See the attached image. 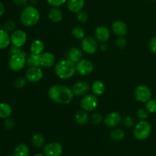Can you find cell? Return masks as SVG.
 Instances as JSON below:
<instances>
[{"instance_id": "cell-1", "label": "cell", "mask_w": 156, "mask_h": 156, "mask_svg": "<svg viewBox=\"0 0 156 156\" xmlns=\"http://www.w3.org/2000/svg\"><path fill=\"white\" fill-rule=\"evenodd\" d=\"M49 98L52 101L58 105H69L73 101L74 94L72 88L59 84L51 85L47 91Z\"/></svg>"}, {"instance_id": "cell-2", "label": "cell", "mask_w": 156, "mask_h": 156, "mask_svg": "<svg viewBox=\"0 0 156 156\" xmlns=\"http://www.w3.org/2000/svg\"><path fill=\"white\" fill-rule=\"evenodd\" d=\"M54 73L59 79L62 80H68L76 74V64L66 59H62L55 64Z\"/></svg>"}, {"instance_id": "cell-3", "label": "cell", "mask_w": 156, "mask_h": 156, "mask_svg": "<svg viewBox=\"0 0 156 156\" xmlns=\"http://www.w3.org/2000/svg\"><path fill=\"white\" fill-rule=\"evenodd\" d=\"M41 14L34 5H26L23 8L20 15V21L24 27H30L36 25L40 21Z\"/></svg>"}, {"instance_id": "cell-4", "label": "cell", "mask_w": 156, "mask_h": 156, "mask_svg": "<svg viewBox=\"0 0 156 156\" xmlns=\"http://www.w3.org/2000/svg\"><path fill=\"white\" fill-rule=\"evenodd\" d=\"M152 133L151 124L146 120H140L135 124L133 129V136L137 140L143 141L149 138Z\"/></svg>"}, {"instance_id": "cell-5", "label": "cell", "mask_w": 156, "mask_h": 156, "mask_svg": "<svg viewBox=\"0 0 156 156\" xmlns=\"http://www.w3.org/2000/svg\"><path fill=\"white\" fill-rule=\"evenodd\" d=\"M27 53L25 51L19 54L10 56L9 59V67L12 71L18 72L22 70L26 66V58Z\"/></svg>"}, {"instance_id": "cell-6", "label": "cell", "mask_w": 156, "mask_h": 156, "mask_svg": "<svg viewBox=\"0 0 156 156\" xmlns=\"http://www.w3.org/2000/svg\"><path fill=\"white\" fill-rule=\"evenodd\" d=\"M98 98L94 94H87L82 96L80 101L81 108L87 112L93 111L98 107Z\"/></svg>"}, {"instance_id": "cell-7", "label": "cell", "mask_w": 156, "mask_h": 156, "mask_svg": "<svg viewBox=\"0 0 156 156\" xmlns=\"http://www.w3.org/2000/svg\"><path fill=\"white\" fill-rule=\"evenodd\" d=\"M134 97L137 101L140 103H146L152 97L150 88L144 84H140L134 90Z\"/></svg>"}, {"instance_id": "cell-8", "label": "cell", "mask_w": 156, "mask_h": 156, "mask_svg": "<svg viewBox=\"0 0 156 156\" xmlns=\"http://www.w3.org/2000/svg\"><path fill=\"white\" fill-rule=\"evenodd\" d=\"M81 46H82V51L88 55L94 54L99 48L98 42L97 40L94 38V37H93L91 36H85L82 40Z\"/></svg>"}, {"instance_id": "cell-9", "label": "cell", "mask_w": 156, "mask_h": 156, "mask_svg": "<svg viewBox=\"0 0 156 156\" xmlns=\"http://www.w3.org/2000/svg\"><path fill=\"white\" fill-rule=\"evenodd\" d=\"M76 73L82 76H89L94 71V64L91 60L82 59L76 64Z\"/></svg>"}, {"instance_id": "cell-10", "label": "cell", "mask_w": 156, "mask_h": 156, "mask_svg": "<svg viewBox=\"0 0 156 156\" xmlns=\"http://www.w3.org/2000/svg\"><path fill=\"white\" fill-rule=\"evenodd\" d=\"M11 44L13 46L22 47L27 41V35L24 30L16 29L11 34Z\"/></svg>"}, {"instance_id": "cell-11", "label": "cell", "mask_w": 156, "mask_h": 156, "mask_svg": "<svg viewBox=\"0 0 156 156\" xmlns=\"http://www.w3.org/2000/svg\"><path fill=\"white\" fill-rule=\"evenodd\" d=\"M63 147L57 142H53L46 145L43 149V154L45 156H61Z\"/></svg>"}, {"instance_id": "cell-12", "label": "cell", "mask_w": 156, "mask_h": 156, "mask_svg": "<svg viewBox=\"0 0 156 156\" xmlns=\"http://www.w3.org/2000/svg\"><path fill=\"white\" fill-rule=\"evenodd\" d=\"M44 77V72L41 67H29L25 73V78L27 82L36 83L42 80Z\"/></svg>"}, {"instance_id": "cell-13", "label": "cell", "mask_w": 156, "mask_h": 156, "mask_svg": "<svg viewBox=\"0 0 156 156\" xmlns=\"http://www.w3.org/2000/svg\"><path fill=\"white\" fill-rule=\"evenodd\" d=\"M122 120L123 119L120 113L117 111H113L107 114L106 117L104 118L103 122L107 127L113 129V128L117 127L122 123Z\"/></svg>"}, {"instance_id": "cell-14", "label": "cell", "mask_w": 156, "mask_h": 156, "mask_svg": "<svg viewBox=\"0 0 156 156\" xmlns=\"http://www.w3.org/2000/svg\"><path fill=\"white\" fill-rule=\"evenodd\" d=\"M71 88L73 90L74 95L84 96L88 94L90 88H91V86H90L89 83L86 81L79 80L75 82Z\"/></svg>"}, {"instance_id": "cell-15", "label": "cell", "mask_w": 156, "mask_h": 156, "mask_svg": "<svg viewBox=\"0 0 156 156\" xmlns=\"http://www.w3.org/2000/svg\"><path fill=\"white\" fill-rule=\"evenodd\" d=\"M94 37L101 44L107 43L111 37V31L106 26H99L94 30Z\"/></svg>"}, {"instance_id": "cell-16", "label": "cell", "mask_w": 156, "mask_h": 156, "mask_svg": "<svg viewBox=\"0 0 156 156\" xmlns=\"http://www.w3.org/2000/svg\"><path fill=\"white\" fill-rule=\"evenodd\" d=\"M40 62L41 68H51L55 66L56 57L51 52H44L40 55Z\"/></svg>"}, {"instance_id": "cell-17", "label": "cell", "mask_w": 156, "mask_h": 156, "mask_svg": "<svg viewBox=\"0 0 156 156\" xmlns=\"http://www.w3.org/2000/svg\"><path fill=\"white\" fill-rule=\"evenodd\" d=\"M112 32L117 37H124L128 31L127 24L121 20L114 21L111 25Z\"/></svg>"}, {"instance_id": "cell-18", "label": "cell", "mask_w": 156, "mask_h": 156, "mask_svg": "<svg viewBox=\"0 0 156 156\" xmlns=\"http://www.w3.org/2000/svg\"><path fill=\"white\" fill-rule=\"evenodd\" d=\"M83 51L79 47H72L67 51L66 54V58L68 60L71 61L73 63L76 64L82 59H83Z\"/></svg>"}, {"instance_id": "cell-19", "label": "cell", "mask_w": 156, "mask_h": 156, "mask_svg": "<svg viewBox=\"0 0 156 156\" xmlns=\"http://www.w3.org/2000/svg\"><path fill=\"white\" fill-rule=\"evenodd\" d=\"M67 8L69 12L77 14L82 10L85 6V0H67Z\"/></svg>"}, {"instance_id": "cell-20", "label": "cell", "mask_w": 156, "mask_h": 156, "mask_svg": "<svg viewBox=\"0 0 156 156\" xmlns=\"http://www.w3.org/2000/svg\"><path fill=\"white\" fill-rule=\"evenodd\" d=\"M48 18L53 23H59L63 18V14L59 7H52L48 12Z\"/></svg>"}, {"instance_id": "cell-21", "label": "cell", "mask_w": 156, "mask_h": 156, "mask_svg": "<svg viewBox=\"0 0 156 156\" xmlns=\"http://www.w3.org/2000/svg\"><path fill=\"white\" fill-rule=\"evenodd\" d=\"M89 120L90 116L88 113L82 109L78 111L75 114V120H76V123L80 126H84V125L87 124Z\"/></svg>"}, {"instance_id": "cell-22", "label": "cell", "mask_w": 156, "mask_h": 156, "mask_svg": "<svg viewBox=\"0 0 156 156\" xmlns=\"http://www.w3.org/2000/svg\"><path fill=\"white\" fill-rule=\"evenodd\" d=\"M44 42L39 39L34 40L30 45V53H34L37 55H41L44 52Z\"/></svg>"}, {"instance_id": "cell-23", "label": "cell", "mask_w": 156, "mask_h": 156, "mask_svg": "<svg viewBox=\"0 0 156 156\" xmlns=\"http://www.w3.org/2000/svg\"><path fill=\"white\" fill-rule=\"evenodd\" d=\"M11 44V35L4 29H0V50H5Z\"/></svg>"}, {"instance_id": "cell-24", "label": "cell", "mask_w": 156, "mask_h": 156, "mask_svg": "<svg viewBox=\"0 0 156 156\" xmlns=\"http://www.w3.org/2000/svg\"><path fill=\"white\" fill-rule=\"evenodd\" d=\"M91 90L93 94L99 96L105 93V90H106V86H105V84L102 81L96 80L91 84Z\"/></svg>"}, {"instance_id": "cell-25", "label": "cell", "mask_w": 156, "mask_h": 156, "mask_svg": "<svg viewBox=\"0 0 156 156\" xmlns=\"http://www.w3.org/2000/svg\"><path fill=\"white\" fill-rule=\"evenodd\" d=\"M12 114V108L9 104L6 102H0V119L9 118Z\"/></svg>"}, {"instance_id": "cell-26", "label": "cell", "mask_w": 156, "mask_h": 156, "mask_svg": "<svg viewBox=\"0 0 156 156\" xmlns=\"http://www.w3.org/2000/svg\"><path fill=\"white\" fill-rule=\"evenodd\" d=\"M30 149L25 143L18 144L13 151V156H29Z\"/></svg>"}, {"instance_id": "cell-27", "label": "cell", "mask_w": 156, "mask_h": 156, "mask_svg": "<svg viewBox=\"0 0 156 156\" xmlns=\"http://www.w3.org/2000/svg\"><path fill=\"white\" fill-rule=\"evenodd\" d=\"M26 65L28 67H41L40 55L34 53H29L26 58Z\"/></svg>"}, {"instance_id": "cell-28", "label": "cell", "mask_w": 156, "mask_h": 156, "mask_svg": "<svg viewBox=\"0 0 156 156\" xmlns=\"http://www.w3.org/2000/svg\"><path fill=\"white\" fill-rule=\"evenodd\" d=\"M110 136L114 141L120 142L124 140L126 136V133L121 128H113L112 130L110 133Z\"/></svg>"}, {"instance_id": "cell-29", "label": "cell", "mask_w": 156, "mask_h": 156, "mask_svg": "<svg viewBox=\"0 0 156 156\" xmlns=\"http://www.w3.org/2000/svg\"><path fill=\"white\" fill-rule=\"evenodd\" d=\"M31 142L34 146L38 148V149H41L44 146L45 138H44V136L43 134L37 133L34 134L31 138Z\"/></svg>"}, {"instance_id": "cell-30", "label": "cell", "mask_w": 156, "mask_h": 156, "mask_svg": "<svg viewBox=\"0 0 156 156\" xmlns=\"http://www.w3.org/2000/svg\"><path fill=\"white\" fill-rule=\"evenodd\" d=\"M71 34L73 37L77 40H82L85 37V30L81 26H76V27H73Z\"/></svg>"}, {"instance_id": "cell-31", "label": "cell", "mask_w": 156, "mask_h": 156, "mask_svg": "<svg viewBox=\"0 0 156 156\" xmlns=\"http://www.w3.org/2000/svg\"><path fill=\"white\" fill-rule=\"evenodd\" d=\"M27 80L25 77H18L14 80L13 84L14 86L16 88H18V89H21V88H23L24 87L26 86L27 85Z\"/></svg>"}, {"instance_id": "cell-32", "label": "cell", "mask_w": 156, "mask_h": 156, "mask_svg": "<svg viewBox=\"0 0 156 156\" xmlns=\"http://www.w3.org/2000/svg\"><path fill=\"white\" fill-rule=\"evenodd\" d=\"M146 109L151 114L156 113V99H149L147 102H146Z\"/></svg>"}, {"instance_id": "cell-33", "label": "cell", "mask_w": 156, "mask_h": 156, "mask_svg": "<svg viewBox=\"0 0 156 156\" xmlns=\"http://www.w3.org/2000/svg\"><path fill=\"white\" fill-rule=\"evenodd\" d=\"M16 22L13 20H9L4 24V28L3 29L5 30L7 32H9V33H12L14 30H16Z\"/></svg>"}, {"instance_id": "cell-34", "label": "cell", "mask_w": 156, "mask_h": 156, "mask_svg": "<svg viewBox=\"0 0 156 156\" xmlns=\"http://www.w3.org/2000/svg\"><path fill=\"white\" fill-rule=\"evenodd\" d=\"M76 20H77L79 23L85 24V23H86L88 20V14L85 11L82 10L81 12H79V13L76 14Z\"/></svg>"}, {"instance_id": "cell-35", "label": "cell", "mask_w": 156, "mask_h": 156, "mask_svg": "<svg viewBox=\"0 0 156 156\" xmlns=\"http://www.w3.org/2000/svg\"><path fill=\"white\" fill-rule=\"evenodd\" d=\"M136 116L140 120H146L149 117V111L146 109V108H141L137 111Z\"/></svg>"}, {"instance_id": "cell-36", "label": "cell", "mask_w": 156, "mask_h": 156, "mask_svg": "<svg viewBox=\"0 0 156 156\" xmlns=\"http://www.w3.org/2000/svg\"><path fill=\"white\" fill-rule=\"evenodd\" d=\"M104 120L103 116L100 113H94L91 117V122L94 125L100 124Z\"/></svg>"}, {"instance_id": "cell-37", "label": "cell", "mask_w": 156, "mask_h": 156, "mask_svg": "<svg viewBox=\"0 0 156 156\" xmlns=\"http://www.w3.org/2000/svg\"><path fill=\"white\" fill-rule=\"evenodd\" d=\"M122 123L126 128L133 127L135 126V120L132 117H126L122 120Z\"/></svg>"}, {"instance_id": "cell-38", "label": "cell", "mask_w": 156, "mask_h": 156, "mask_svg": "<svg viewBox=\"0 0 156 156\" xmlns=\"http://www.w3.org/2000/svg\"><path fill=\"white\" fill-rule=\"evenodd\" d=\"M116 45L119 49H124L127 45V41L124 37H118L116 41Z\"/></svg>"}, {"instance_id": "cell-39", "label": "cell", "mask_w": 156, "mask_h": 156, "mask_svg": "<svg viewBox=\"0 0 156 156\" xmlns=\"http://www.w3.org/2000/svg\"><path fill=\"white\" fill-rule=\"evenodd\" d=\"M46 1L52 7H60L66 2L67 0H46Z\"/></svg>"}, {"instance_id": "cell-40", "label": "cell", "mask_w": 156, "mask_h": 156, "mask_svg": "<svg viewBox=\"0 0 156 156\" xmlns=\"http://www.w3.org/2000/svg\"><path fill=\"white\" fill-rule=\"evenodd\" d=\"M149 51L153 54H156V37H153L149 42Z\"/></svg>"}, {"instance_id": "cell-41", "label": "cell", "mask_w": 156, "mask_h": 156, "mask_svg": "<svg viewBox=\"0 0 156 156\" xmlns=\"http://www.w3.org/2000/svg\"><path fill=\"white\" fill-rule=\"evenodd\" d=\"M15 126V123L14 122V120L12 119H11L10 117L9 118H7L5 120L4 122V126L5 129H12Z\"/></svg>"}, {"instance_id": "cell-42", "label": "cell", "mask_w": 156, "mask_h": 156, "mask_svg": "<svg viewBox=\"0 0 156 156\" xmlns=\"http://www.w3.org/2000/svg\"><path fill=\"white\" fill-rule=\"evenodd\" d=\"M22 52H23V50H21V47H16V46L12 45V47L9 48V55H10V56H12V55L19 54V53H22Z\"/></svg>"}, {"instance_id": "cell-43", "label": "cell", "mask_w": 156, "mask_h": 156, "mask_svg": "<svg viewBox=\"0 0 156 156\" xmlns=\"http://www.w3.org/2000/svg\"><path fill=\"white\" fill-rule=\"evenodd\" d=\"M12 1L15 5L19 6V7H24L27 5L28 2V0H12Z\"/></svg>"}, {"instance_id": "cell-44", "label": "cell", "mask_w": 156, "mask_h": 156, "mask_svg": "<svg viewBox=\"0 0 156 156\" xmlns=\"http://www.w3.org/2000/svg\"><path fill=\"white\" fill-rule=\"evenodd\" d=\"M5 12V8L4 4L0 2V17H2L4 15Z\"/></svg>"}, {"instance_id": "cell-45", "label": "cell", "mask_w": 156, "mask_h": 156, "mask_svg": "<svg viewBox=\"0 0 156 156\" xmlns=\"http://www.w3.org/2000/svg\"><path fill=\"white\" fill-rule=\"evenodd\" d=\"M99 48H100V50H101V51L105 52L106 51V50H108V45L106 44V43H103V44H101Z\"/></svg>"}, {"instance_id": "cell-46", "label": "cell", "mask_w": 156, "mask_h": 156, "mask_svg": "<svg viewBox=\"0 0 156 156\" xmlns=\"http://www.w3.org/2000/svg\"><path fill=\"white\" fill-rule=\"evenodd\" d=\"M38 1H39V0H28L29 2L31 4V5H34L37 4Z\"/></svg>"}, {"instance_id": "cell-47", "label": "cell", "mask_w": 156, "mask_h": 156, "mask_svg": "<svg viewBox=\"0 0 156 156\" xmlns=\"http://www.w3.org/2000/svg\"><path fill=\"white\" fill-rule=\"evenodd\" d=\"M33 156H45L44 154H41V153H37L35 155H34Z\"/></svg>"}, {"instance_id": "cell-48", "label": "cell", "mask_w": 156, "mask_h": 156, "mask_svg": "<svg viewBox=\"0 0 156 156\" xmlns=\"http://www.w3.org/2000/svg\"><path fill=\"white\" fill-rule=\"evenodd\" d=\"M5 156H13V155H5Z\"/></svg>"}, {"instance_id": "cell-49", "label": "cell", "mask_w": 156, "mask_h": 156, "mask_svg": "<svg viewBox=\"0 0 156 156\" xmlns=\"http://www.w3.org/2000/svg\"><path fill=\"white\" fill-rule=\"evenodd\" d=\"M151 1H154V2H155V1H156V0H151Z\"/></svg>"}]
</instances>
